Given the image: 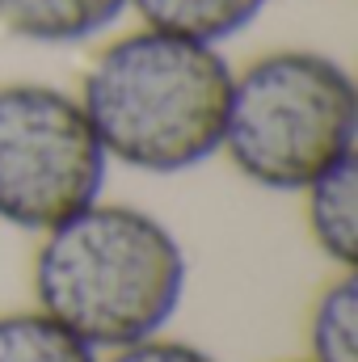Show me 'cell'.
Wrapping results in <instances>:
<instances>
[{
    "label": "cell",
    "mask_w": 358,
    "mask_h": 362,
    "mask_svg": "<svg viewBox=\"0 0 358 362\" xmlns=\"http://www.w3.org/2000/svg\"><path fill=\"white\" fill-rule=\"evenodd\" d=\"M232 72L224 47L139 25L97 51L76 97L110 160L185 173L224 148Z\"/></svg>",
    "instance_id": "6da1fadb"
},
{
    "label": "cell",
    "mask_w": 358,
    "mask_h": 362,
    "mask_svg": "<svg viewBox=\"0 0 358 362\" xmlns=\"http://www.w3.org/2000/svg\"><path fill=\"white\" fill-rule=\"evenodd\" d=\"M185 274V249L156 215L97 198L42 232L34 295L93 350H122L178 316Z\"/></svg>",
    "instance_id": "7a4b0ae2"
},
{
    "label": "cell",
    "mask_w": 358,
    "mask_h": 362,
    "mask_svg": "<svg viewBox=\"0 0 358 362\" xmlns=\"http://www.w3.org/2000/svg\"><path fill=\"white\" fill-rule=\"evenodd\" d=\"M358 148V89L325 51H266L232 72L224 148L241 177L278 194H304Z\"/></svg>",
    "instance_id": "3957f363"
},
{
    "label": "cell",
    "mask_w": 358,
    "mask_h": 362,
    "mask_svg": "<svg viewBox=\"0 0 358 362\" xmlns=\"http://www.w3.org/2000/svg\"><path fill=\"white\" fill-rule=\"evenodd\" d=\"M105 148L81 97L38 81L0 85V219L51 232L101 198Z\"/></svg>",
    "instance_id": "277c9868"
},
{
    "label": "cell",
    "mask_w": 358,
    "mask_h": 362,
    "mask_svg": "<svg viewBox=\"0 0 358 362\" xmlns=\"http://www.w3.org/2000/svg\"><path fill=\"white\" fill-rule=\"evenodd\" d=\"M131 13V0H0V30L34 47H81Z\"/></svg>",
    "instance_id": "5b68a950"
},
{
    "label": "cell",
    "mask_w": 358,
    "mask_h": 362,
    "mask_svg": "<svg viewBox=\"0 0 358 362\" xmlns=\"http://www.w3.org/2000/svg\"><path fill=\"white\" fill-rule=\"evenodd\" d=\"M308 228L316 249L337 262L342 270H354L358 262V160L346 156L333 169H325L308 189Z\"/></svg>",
    "instance_id": "8992f818"
},
{
    "label": "cell",
    "mask_w": 358,
    "mask_h": 362,
    "mask_svg": "<svg viewBox=\"0 0 358 362\" xmlns=\"http://www.w3.org/2000/svg\"><path fill=\"white\" fill-rule=\"evenodd\" d=\"M266 4L270 0H131V13L139 17V25L224 47L241 38L266 13Z\"/></svg>",
    "instance_id": "52a82bcc"
},
{
    "label": "cell",
    "mask_w": 358,
    "mask_h": 362,
    "mask_svg": "<svg viewBox=\"0 0 358 362\" xmlns=\"http://www.w3.org/2000/svg\"><path fill=\"white\" fill-rule=\"evenodd\" d=\"M0 362H101L89 341L51 320L47 312L0 316Z\"/></svg>",
    "instance_id": "ba28073f"
},
{
    "label": "cell",
    "mask_w": 358,
    "mask_h": 362,
    "mask_svg": "<svg viewBox=\"0 0 358 362\" xmlns=\"http://www.w3.org/2000/svg\"><path fill=\"white\" fill-rule=\"evenodd\" d=\"M312 362H358V278L346 270L312 308Z\"/></svg>",
    "instance_id": "9c48e42d"
},
{
    "label": "cell",
    "mask_w": 358,
    "mask_h": 362,
    "mask_svg": "<svg viewBox=\"0 0 358 362\" xmlns=\"http://www.w3.org/2000/svg\"><path fill=\"white\" fill-rule=\"evenodd\" d=\"M110 362H219V358H211L207 350L185 346V341H165V337L156 333V337H148V341H135V346L114 350Z\"/></svg>",
    "instance_id": "30bf717a"
}]
</instances>
